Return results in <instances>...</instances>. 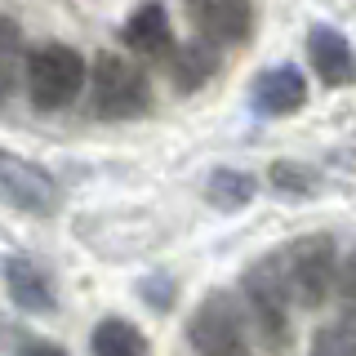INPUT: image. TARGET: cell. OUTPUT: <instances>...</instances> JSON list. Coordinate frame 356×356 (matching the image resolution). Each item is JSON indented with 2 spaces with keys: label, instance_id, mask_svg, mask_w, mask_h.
<instances>
[{
  "label": "cell",
  "instance_id": "cell-20",
  "mask_svg": "<svg viewBox=\"0 0 356 356\" xmlns=\"http://www.w3.org/2000/svg\"><path fill=\"white\" fill-rule=\"evenodd\" d=\"M18 356H67V352L58 348V343H44V339H27V343H22V348H18Z\"/></svg>",
  "mask_w": 356,
  "mask_h": 356
},
{
  "label": "cell",
  "instance_id": "cell-6",
  "mask_svg": "<svg viewBox=\"0 0 356 356\" xmlns=\"http://www.w3.org/2000/svg\"><path fill=\"white\" fill-rule=\"evenodd\" d=\"M0 196L14 209L36 214V218L58 214V205H63V187L54 183V174L31 165V161H22L14 152H0Z\"/></svg>",
  "mask_w": 356,
  "mask_h": 356
},
{
  "label": "cell",
  "instance_id": "cell-17",
  "mask_svg": "<svg viewBox=\"0 0 356 356\" xmlns=\"http://www.w3.org/2000/svg\"><path fill=\"white\" fill-rule=\"evenodd\" d=\"M0 54H5V89L0 94H14V85H18V58H22V40H18V22L14 18H5V44H0Z\"/></svg>",
  "mask_w": 356,
  "mask_h": 356
},
{
  "label": "cell",
  "instance_id": "cell-13",
  "mask_svg": "<svg viewBox=\"0 0 356 356\" xmlns=\"http://www.w3.org/2000/svg\"><path fill=\"white\" fill-rule=\"evenodd\" d=\"M89 348H94V356H147V339L134 321L103 316L89 334Z\"/></svg>",
  "mask_w": 356,
  "mask_h": 356
},
{
  "label": "cell",
  "instance_id": "cell-15",
  "mask_svg": "<svg viewBox=\"0 0 356 356\" xmlns=\"http://www.w3.org/2000/svg\"><path fill=\"white\" fill-rule=\"evenodd\" d=\"M267 178H272V187L281 196H294V200H312L321 192V178L312 165H298V161H276L272 170H267Z\"/></svg>",
  "mask_w": 356,
  "mask_h": 356
},
{
  "label": "cell",
  "instance_id": "cell-7",
  "mask_svg": "<svg viewBox=\"0 0 356 356\" xmlns=\"http://www.w3.org/2000/svg\"><path fill=\"white\" fill-rule=\"evenodd\" d=\"M196 31L214 44H236L254 31V5L250 0H187Z\"/></svg>",
  "mask_w": 356,
  "mask_h": 356
},
{
  "label": "cell",
  "instance_id": "cell-11",
  "mask_svg": "<svg viewBox=\"0 0 356 356\" xmlns=\"http://www.w3.org/2000/svg\"><path fill=\"white\" fill-rule=\"evenodd\" d=\"M120 40H125L134 54H147V58H161V54L174 44L170 9H165L161 0H147V5H138V9H134V14L125 18V27H120Z\"/></svg>",
  "mask_w": 356,
  "mask_h": 356
},
{
  "label": "cell",
  "instance_id": "cell-19",
  "mask_svg": "<svg viewBox=\"0 0 356 356\" xmlns=\"http://www.w3.org/2000/svg\"><path fill=\"white\" fill-rule=\"evenodd\" d=\"M138 294L147 298L156 312H165V307H170V276H152V281H143Z\"/></svg>",
  "mask_w": 356,
  "mask_h": 356
},
{
  "label": "cell",
  "instance_id": "cell-8",
  "mask_svg": "<svg viewBox=\"0 0 356 356\" xmlns=\"http://www.w3.org/2000/svg\"><path fill=\"white\" fill-rule=\"evenodd\" d=\"M307 58H312V72L321 76V85H330V89H343L356 81V49L339 27L316 22L307 31Z\"/></svg>",
  "mask_w": 356,
  "mask_h": 356
},
{
  "label": "cell",
  "instance_id": "cell-9",
  "mask_svg": "<svg viewBox=\"0 0 356 356\" xmlns=\"http://www.w3.org/2000/svg\"><path fill=\"white\" fill-rule=\"evenodd\" d=\"M307 103V81L298 67H267V72L254 76L250 85V107L259 111V116H289V111H298Z\"/></svg>",
  "mask_w": 356,
  "mask_h": 356
},
{
  "label": "cell",
  "instance_id": "cell-14",
  "mask_svg": "<svg viewBox=\"0 0 356 356\" xmlns=\"http://www.w3.org/2000/svg\"><path fill=\"white\" fill-rule=\"evenodd\" d=\"M259 196V183H254V174H245V170H214L209 174V183H205V200L214 209H222V214H236V209H245L250 200Z\"/></svg>",
  "mask_w": 356,
  "mask_h": 356
},
{
  "label": "cell",
  "instance_id": "cell-5",
  "mask_svg": "<svg viewBox=\"0 0 356 356\" xmlns=\"http://www.w3.org/2000/svg\"><path fill=\"white\" fill-rule=\"evenodd\" d=\"M187 343L196 356H250L245 303H236V294H227V289L205 294L187 316Z\"/></svg>",
  "mask_w": 356,
  "mask_h": 356
},
{
  "label": "cell",
  "instance_id": "cell-3",
  "mask_svg": "<svg viewBox=\"0 0 356 356\" xmlns=\"http://www.w3.org/2000/svg\"><path fill=\"white\" fill-rule=\"evenodd\" d=\"M89 89H94V116L103 120H134L152 107V81L125 54H98L89 67Z\"/></svg>",
  "mask_w": 356,
  "mask_h": 356
},
{
  "label": "cell",
  "instance_id": "cell-2",
  "mask_svg": "<svg viewBox=\"0 0 356 356\" xmlns=\"http://www.w3.org/2000/svg\"><path fill=\"white\" fill-rule=\"evenodd\" d=\"M241 294H245V316H250V325L259 330V339L272 352L289 348V298L294 294H289L281 254H263L259 263L245 267Z\"/></svg>",
  "mask_w": 356,
  "mask_h": 356
},
{
  "label": "cell",
  "instance_id": "cell-10",
  "mask_svg": "<svg viewBox=\"0 0 356 356\" xmlns=\"http://www.w3.org/2000/svg\"><path fill=\"white\" fill-rule=\"evenodd\" d=\"M5 289H9V298H14V307L36 312V316H49V312L58 307L49 276H44L27 254H9L5 259Z\"/></svg>",
  "mask_w": 356,
  "mask_h": 356
},
{
  "label": "cell",
  "instance_id": "cell-18",
  "mask_svg": "<svg viewBox=\"0 0 356 356\" xmlns=\"http://www.w3.org/2000/svg\"><path fill=\"white\" fill-rule=\"evenodd\" d=\"M334 294L343 298V307H348V316H356V254H352V259L339 267V289H334Z\"/></svg>",
  "mask_w": 356,
  "mask_h": 356
},
{
  "label": "cell",
  "instance_id": "cell-16",
  "mask_svg": "<svg viewBox=\"0 0 356 356\" xmlns=\"http://www.w3.org/2000/svg\"><path fill=\"white\" fill-rule=\"evenodd\" d=\"M312 356H356V316L343 312L330 325H321L312 339Z\"/></svg>",
  "mask_w": 356,
  "mask_h": 356
},
{
  "label": "cell",
  "instance_id": "cell-12",
  "mask_svg": "<svg viewBox=\"0 0 356 356\" xmlns=\"http://www.w3.org/2000/svg\"><path fill=\"white\" fill-rule=\"evenodd\" d=\"M218 67H222V58H218V44H214V40H205V36L183 40V44L174 49V58H170L174 89H178V94H196L205 81H214Z\"/></svg>",
  "mask_w": 356,
  "mask_h": 356
},
{
  "label": "cell",
  "instance_id": "cell-1",
  "mask_svg": "<svg viewBox=\"0 0 356 356\" xmlns=\"http://www.w3.org/2000/svg\"><path fill=\"white\" fill-rule=\"evenodd\" d=\"M22 81H27V98L36 111H63L85 89L89 67L81 58V49H72L63 40H40L22 58Z\"/></svg>",
  "mask_w": 356,
  "mask_h": 356
},
{
  "label": "cell",
  "instance_id": "cell-4",
  "mask_svg": "<svg viewBox=\"0 0 356 356\" xmlns=\"http://www.w3.org/2000/svg\"><path fill=\"white\" fill-rule=\"evenodd\" d=\"M281 267H285L289 294H294L298 307H321L339 289V250H334L325 232L289 241L281 250Z\"/></svg>",
  "mask_w": 356,
  "mask_h": 356
}]
</instances>
